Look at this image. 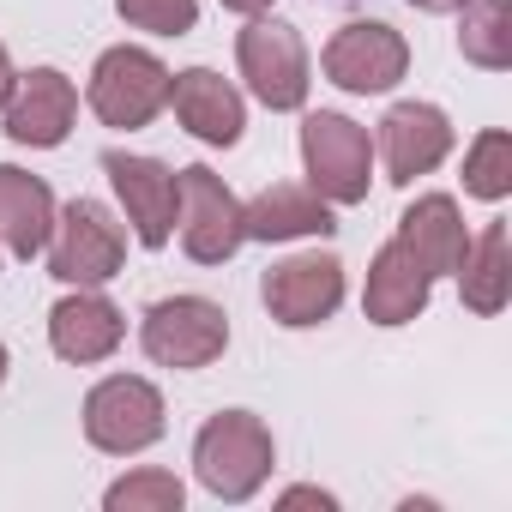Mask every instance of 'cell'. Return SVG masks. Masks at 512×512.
Instances as JSON below:
<instances>
[{
    "mask_svg": "<svg viewBox=\"0 0 512 512\" xmlns=\"http://www.w3.org/2000/svg\"><path fill=\"white\" fill-rule=\"evenodd\" d=\"M278 506H320V512H332V506H338V494H326V488H284V494H278Z\"/></svg>",
    "mask_w": 512,
    "mask_h": 512,
    "instance_id": "cell-25",
    "label": "cell"
},
{
    "mask_svg": "<svg viewBox=\"0 0 512 512\" xmlns=\"http://www.w3.org/2000/svg\"><path fill=\"white\" fill-rule=\"evenodd\" d=\"M43 253H49V278L73 284V290H97L127 260V229L115 223V211L103 199H73L55 211V235Z\"/></svg>",
    "mask_w": 512,
    "mask_h": 512,
    "instance_id": "cell-2",
    "label": "cell"
},
{
    "mask_svg": "<svg viewBox=\"0 0 512 512\" xmlns=\"http://www.w3.org/2000/svg\"><path fill=\"white\" fill-rule=\"evenodd\" d=\"M7 368H13V356H7V344H0V386H7Z\"/></svg>",
    "mask_w": 512,
    "mask_h": 512,
    "instance_id": "cell-29",
    "label": "cell"
},
{
    "mask_svg": "<svg viewBox=\"0 0 512 512\" xmlns=\"http://www.w3.org/2000/svg\"><path fill=\"white\" fill-rule=\"evenodd\" d=\"M103 175L139 235V247H169L175 217H181V175L157 157H133V151H103Z\"/></svg>",
    "mask_w": 512,
    "mask_h": 512,
    "instance_id": "cell-10",
    "label": "cell"
},
{
    "mask_svg": "<svg viewBox=\"0 0 512 512\" xmlns=\"http://www.w3.org/2000/svg\"><path fill=\"white\" fill-rule=\"evenodd\" d=\"M175 229H181L187 260H199V266H223V260L241 253V241H247L241 199L223 187L217 169H205V163L181 169V217H175Z\"/></svg>",
    "mask_w": 512,
    "mask_h": 512,
    "instance_id": "cell-8",
    "label": "cell"
},
{
    "mask_svg": "<svg viewBox=\"0 0 512 512\" xmlns=\"http://www.w3.org/2000/svg\"><path fill=\"white\" fill-rule=\"evenodd\" d=\"M121 338H127V320L103 290H73L49 308V350L73 368L109 362L121 350Z\"/></svg>",
    "mask_w": 512,
    "mask_h": 512,
    "instance_id": "cell-14",
    "label": "cell"
},
{
    "mask_svg": "<svg viewBox=\"0 0 512 512\" xmlns=\"http://www.w3.org/2000/svg\"><path fill=\"white\" fill-rule=\"evenodd\" d=\"M115 13L133 25V31H151V37H187L199 25V0H115Z\"/></svg>",
    "mask_w": 512,
    "mask_h": 512,
    "instance_id": "cell-24",
    "label": "cell"
},
{
    "mask_svg": "<svg viewBox=\"0 0 512 512\" xmlns=\"http://www.w3.org/2000/svg\"><path fill=\"white\" fill-rule=\"evenodd\" d=\"M272 464H278L272 428L253 410H217L199 428V440H193V476H199V488L211 500H229V506L260 494L266 476H272Z\"/></svg>",
    "mask_w": 512,
    "mask_h": 512,
    "instance_id": "cell-1",
    "label": "cell"
},
{
    "mask_svg": "<svg viewBox=\"0 0 512 512\" xmlns=\"http://www.w3.org/2000/svg\"><path fill=\"white\" fill-rule=\"evenodd\" d=\"M320 67H326V79H332L338 91H350V97H380V91H392V85L410 73V43H404L392 25H380V19H356V25H344V31L326 43Z\"/></svg>",
    "mask_w": 512,
    "mask_h": 512,
    "instance_id": "cell-11",
    "label": "cell"
},
{
    "mask_svg": "<svg viewBox=\"0 0 512 512\" xmlns=\"http://www.w3.org/2000/svg\"><path fill=\"white\" fill-rule=\"evenodd\" d=\"M235 67L266 109H302L308 103L314 79H308V43L296 37V25L247 19V31L235 37Z\"/></svg>",
    "mask_w": 512,
    "mask_h": 512,
    "instance_id": "cell-7",
    "label": "cell"
},
{
    "mask_svg": "<svg viewBox=\"0 0 512 512\" xmlns=\"http://www.w3.org/2000/svg\"><path fill=\"white\" fill-rule=\"evenodd\" d=\"M139 344L157 368H211L229 350V314L211 296H163L145 308Z\"/></svg>",
    "mask_w": 512,
    "mask_h": 512,
    "instance_id": "cell-6",
    "label": "cell"
},
{
    "mask_svg": "<svg viewBox=\"0 0 512 512\" xmlns=\"http://www.w3.org/2000/svg\"><path fill=\"white\" fill-rule=\"evenodd\" d=\"M163 428H169L163 392L145 374H109L85 392V440L109 458H133V452L157 446Z\"/></svg>",
    "mask_w": 512,
    "mask_h": 512,
    "instance_id": "cell-5",
    "label": "cell"
},
{
    "mask_svg": "<svg viewBox=\"0 0 512 512\" xmlns=\"http://www.w3.org/2000/svg\"><path fill=\"white\" fill-rule=\"evenodd\" d=\"M374 151H380V163H386V181L410 187L416 175H428V169L446 163V151H452V121H446V109H434V103H392L386 121H380Z\"/></svg>",
    "mask_w": 512,
    "mask_h": 512,
    "instance_id": "cell-13",
    "label": "cell"
},
{
    "mask_svg": "<svg viewBox=\"0 0 512 512\" xmlns=\"http://www.w3.org/2000/svg\"><path fill=\"white\" fill-rule=\"evenodd\" d=\"M169 109H175V121H181L193 139H205V145H235L241 127H247L241 91H235L223 73H211V67L175 73V79H169Z\"/></svg>",
    "mask_w": 512,
    "mask_h": 512,
    "instance_id": "cell-15",
    "label": "cell"
},
{
    "mask_svg": "<svg viewBox=\"0 0 512 512\" xmlns=\"http://www.w3.org/2000/svg\"><path fill=\"white\" fill-rule=\"evenodd\" d=\"M302 169H308V187L326 205H362L368 181H374V139H368V127L338 115V109H314L302 121Z\"/></svg>",
    "mask_w": 512,
    "mask_h": 512,
    "instance_id": "cell-4",
    "label": "cell"
},
{
    "mask_svg": "<svg viewBox=\"0 0 512 512\" xmlns=\"http://www.w3.org/2000/svg\"><path fill=\"white\" fill-rule=\"evenodd\" d=\"M55 211L61 205H55L43 175L0 163V247L19 253V260H37L49 247V235H55Z\"/></svg>",
    "mask_w": 512,
    "mask_h": 512,
    "instance_id": "cell-18",
    "label": "cell"
},
{
    "mask_svg": "<svg viewBox=\"0 0 512 512\" xmlns=\"http://www.w3.org/2000/svg\"><path fill=\"white\" fill-rule=\"evenodd\" d=\"M398 241L422 260L428 278H452L464 247H470V229H464V211L452 193H422L404 217H398Z\"/></svg>",
    "mask_w": 512,
    "mask_h": 512,
    "instance_id": "cell-19",
    "label": "cell"
},
{
    "mask_svg": "<svg viewBox=\"0 0 512 512\" xmlns=\"http://www.w3.org/2000/svg\"><path fill=\"white\" fill-rule=\"evenodd\" d=\"M0 115H7V139H13V145L55 151V145H67V133H73L79 91H73V79H67L61 67H31V73L13 79Z\"/></svg>",
    "mask_w": 512,
    "mask_h": 512,
    "instance_id": "cell-12",
    "label": "cell"
},
{
    "mask_svg": "<svg viewBox=\"0 0 512 512\" xmlns=\"http://www.w3.org/2000/svg\"><path fill=\"white\" fill-rule=\"evenodd\" d=\"M223 7H229V13H241V19H260L272 0H223Z\"/></svg>",
    "mask_w": 512,
    "mask_h": 512,
    "instance_id": "cell-27",
    "label": "cell"
},
{
    "mask_svg": "<svg viewBox=\"0 0 512 512\" xmlns=\"http://www.w3.org/2000/svg\"><path fill=\"white\" fill-rule=\"evenodd\" d=\"M410 7H416V13H464L470 0H410Z\"/></svg>",
    "mask_w": 512,
    "mask_h": 512,
    "instance_id": "cell-26",
    "label": "cell"
},
{
    "mask_svg": "<svg viewBox=\"0 0 512 512\" xmlns=\"http://www.w3.org/2000/svg\"><path fill=\"white\" fill-rule=\"evenodd\" d=\"M13 79H19V73H13V55H7V43H0V103H7V91H13Z\"/></svg>",
    "mask_w": 512,
    "mask_h": 512,
    "instance_id": "cell-28",
    "label": "cell"
},
{
    "mask_svg": "<svg viewBox=\"0 0 512 512\" xmlns=\"http://www.w3.org/2000/svg\"><path fill=\"white\" fill-rule=\"evenodd\" d=\"M458 55L482 73L512 67V0H470L458 25Z\"/></svg>",
    "mask_w": 512,
    "mask_h": 512,
    "instance_id": "cell-21",
    "label": "cell"
},
{
    "mask_svg": "<svg viewBox=\"0 0 512 512\" xmlns=\"http://www.w3.org/2000/svg\"><path fill=\"white\" fill-rule=\"evenodd\" d=\"M241 229H247V241H302V235H332L338 217L314 187L272 181L266 193H253L241 205Z\"/></svg>",
    "mask_w": 512,
    "mask_h": 512,
    "instance_id": "cell-17",
    "label": "cell"
},
{
    "mask_svg": "<svg viewBox=\"0 0 512 512\" xmlns=\"http://www.w3.org/2000/svg\"><path fill=\"white\" fill-rule=\"evenodd\" d=\"M169 79H175V73H169L151 49L121 43V49H103V55H97L91 85H85V103H91V115H97L103 127L133 133V127H151V121L169 109Z\"/></svg>",
    "mask_w": 512,
    "mask_h": 512,
    "instance_id": "cell-3",
    "label": "cell"
},
{
    "mask_svg": "<svg viewBox=\"0 0 512 512\" xmlns=\"http://www.w3.org/2000/svg\"><path fill=\"white\" fill-rule=\"evenodd\" d=\"M0 253H7V247H0Z\"/></svg>",
    "mask_w": 512,
    "mask_h": 512,
    "instance_id": "cell-30",
    "label": "cell"
},
{
    "mask_svg": "<svg viewBox=\"0 0 512 512\" xmlns=\"http://www.w3.org/2000/svg\"><path fill=\"white\" fill-rule=\"evenodd\" d=\"M260 302L290 332L326 326L338 314V302H344V260H338V253H290V260H278L266 272Z\"/></svg>",
    "mask_w": 512,
    "mask_h": 512,
    "instance_id": "cell-9",
    "label": "cell"
},
{
    "mask_svg": "<svg viewBox=\"0 0 512 512\" xmlns=\"http://www.w3.org/2000/svg\"><path fill=\"white\" fill-rule=\"evenodd\" d=\"M458 296L470 314L494 320L512 296V241H506V223H488L470 247H464V260H458Z\"/></svg>",
    "mask_w": 512,
    "mask_h": 512,
    "instance_id": "cell-20",
    "label": "cell"
},
{
    "mask_svg": "<svg viewBox=\"0 0 512 512\" xmlns=\"http://www.w3.org/2000/svg\"><path fill=\"white\" fill-rule=\"evenodd\" d=\"M464 193L500 205L512 193V133L506 127H482L464 151Z\"/></svg>",
    "mask_w": 512,
    "mask_h": 512,
    "instance_id": "cell-22",
    "label": "cell"
},
{
    "mask_svg": "<svg viewBox=\"0 0 512 512\" xmlns=\"http://www.w3.org/2000/svg\"><path fill=\"white\" fill-rule=\"evenodd\" d=\"M181 500H187V488L175 470H127L103 494L109 512H181Z\"/></svg>",
    "mask_w": 512,
    "mask_h": 512,
    "instance_id": "cell-23",
    "label": "cell"
},
{
    "mask_svg": "<svg viewBox=\"0 0 512 512\" xmlns=\"http://www.w3.org/2000/svg\"><path fill=\"white\" fill-rule=\"evenodd\" d=\"M428 296H434V278L422 272V260L392 235L380 253H374V266H368V290H362V314L374 326H410L428 314Z\"/></svg>",
    "mask_w": 512,
    "mask_h": 512,
    "instance_id": "cell-16",
    "label": "cell"
}]
</instances>
